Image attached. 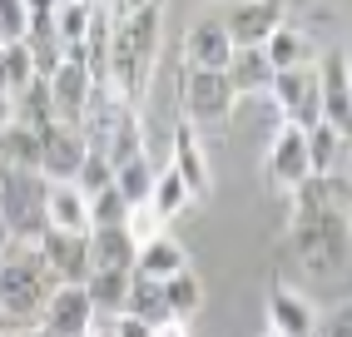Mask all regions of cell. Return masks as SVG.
Instances as JSON below:
<instances>
[{
  "mask_svg": "<svg viewBox=\"0 0 352 337\" xmlns=\"http://www.w3.org/2000/svg\"><path fill=\"white\" fill-rule=\"evenodd\" d=\"M0 55H6V65H10V85H15V94L25 89L30 80H40V75H35V60H30V50H25V40H20V45H0Z\"/></svg>",
  "mask_w": 352,
  "mask_h": 337,
  "instance_id": "836d02e7",
  "label": "cell"
},
{
  "mask_svg": "<svg viewBox=\"0 0 352 337\" xmlns=\"http://www.w3.org/2000/svg\"><path fill=\"white\" fill-rule=\"evenodd\" d=\"M15 243V228H10V219H6V213H0V258H6V248Z\"/></svg>",
  "mask_w": 352,
  "mask_h": 337,
  "instance_id": "f35d334b",
  "label": "cell"
},
{
  "mask_svg": "<svg viewBox=\"0 0 352 337\" xmlns=\"http://www.w3.org/2000/svg\"><path fill=\"white\" fill-rule=\"evenodd\" d=\"M134 159H144V119H139V114H129L124 124L109 134V144H104V164L109 168H124Z\"/></svg>",
  "mask_w": 352,
  "mask_h": 337,
  "instance_id": "4316f807",
  "label": "cell"
},
{
  "mask_svg": "<svg viewBox=\"0 0 352 337\" xmlns=\"http://www.w3.org/2000/svg\"><path fill=\"white\" fill-rule=\"evenodd\" d=\"M268 337H273V332H268Z\"/></svg>",
  "mask_w": 352,
  "mask_h": 337,
  "instance_id": "7bdbcfd3",
  "label": "cell"
},
{
  "mask_svg": "<svg viewBox=\"0 0 352 337\" xmlns=\"http://www.w3.org/2000/svg\"><path fill=\"white\" fill-rule=\"evenodd\" d=\"M89 323H95V303H89L85 283H60L40 312V332L50 337H85Z\"/></svg>",
  "mask_w": 352,
  "mask_h": 337,
  "instance_id": "9c48e42d",
  "label": "cell"
},
{
  "mask_svg": "<svg viewBox=\"0 0 352 337\" xmlns=\"http://www.w3.org/2000/svg\"><path fill=\"white\" fill-rule=\"evenodd\" d=\"M164 298H169V318L174 323H189L194 312L204 307V283L194 278V268H184L174 278H164Z\"/></svg>",
  "mask_w": 352,
  "mask_h": 337,
  "instance_id": "d4e9b609",
  "label": "cell"
},
{
  "mask_svg": "<svg viewBox=\"0 0 352 337\" xmlns=\"http://www.w3.org/2000/svg\"><path fill=\"white\" fill-rule=\"evenodd\" d=\"M124 233H129V243H134V248H144V243H154V238L164 233V219H159L149 204H139V208H129Z\"/></svg>",
  "mask_w": 352,
  "mask_h": 337,
  "instance_id": "d6a6232c",
  "label": "cell"
},
{
  "mask_svg": "<svg viewBox=\"0 0 352 337\" xmlns=\"http://www.w3.org/2000/svg\"><path fill=\"white\" fill-rule=\"evenodd\" d=\"M159 25L164 6H114V35H109V85L134 105L149 89L154 55H159Z\"/></svg>",
  "mask_w": 352,
  "mask_h": 337,
  "instance_id": "3957f363",
  "label": "cell"
},
{
  "mask_svg": "<svg viewBox=\"0 0 352 337\" xmlns=\"http://www.w3.org/2000/svg\"><path fill=\"white\" fill-rule=\"evenodd\" d=\"M30 30V6L25 0H0V45H20Z\"/></svg>",
  "mask_w": 352,
  "mask_h": 337,
  "instance_id": "1f68e13d",
  "label": "cell"
},
{
  "mask_svg": "<svg viewBox=\"0 0 352 337\" xmlns=\"http://www.w3.org/2000/svg\"><path fill=\"white\" fill-rule=\"evenodd\" d=\"M124 318L144 323L149 332L169 323V298H164V283H159V278H139V273H129V293H124Z\"/></svg>",
  "mask_w": 352,
  "mask_h": 337,
  "instance_id": "e0dca14e",
  "label": "cell"
},
{
  "mask_svg": "<svg viewBox=\"0 0 352 337\" xmlns=\"http://www.w3.org/2000/svg\"><path fill=\"white\" fill-rule=\"evenodd\" d=\"M30 337H50V332H40V327H35V332H30Z\"/></svg>",
  "mask_w": 352,
  "mask_h": 337,
  "instance_id": "60d3db41",
  "label": "cell"
},
{
  "mask_svg": "<svg viewBox=\"0 0 352 337\" xmlns=\"http://www.w3.org/2000/svg\"><path fill=\"white\" fill-rule=\"evenodd\" d=\"M184 268H189V253H184L169 233H159L154 243H144V248H139V258H134V273H139V278H159V283L174 278V273H184Z\"/></svg>",
  "mask_w": 352,
  "mask_h": 337,
  "instance_id": "d6986e66",
  "label": "cell"
},
{
  "mask_svg": "<svg viewBox=\"0 0 352 337\" xmlns=\"http://www.w3.org/2000/svg\"><path fill=\"white\" fill-rule=\"evenodd\" d=\"M139 248L124 228H95L89 233V273H134Z\"/></svg>",
  "mask_w": 352,
  "mask_h": 337,
  "instance_id": "2e32d148",
  "label": "cell"
},
{
  "mask_svg": "<svg viewBox=\"0 0 352 337\" xmlns=\"http://www.w3.org/2000/svg\"><path fill=\"white\" fill-rule=\"evenodd\" d=\"M0 164H6V174H40V134L10 124L0 134Z\"/></svg>",
  "mask_w": 352,
  "mask_h": 337,
  "instance_id": "7402d4cb",
  "label": "cell"
},
{
  "mask_svg": "<svg viewBox=\"0 0 352 337\" xmlns=\"http://www.w3.org/2000/svg\"><path fill=\"white\" fill-rule=\"evenodd\" d=\"M95 318H124V293H129V273H89L85 283Z\"/></svg>",
  "mask_w": 352,
  "mask_h": 337,
  "instance_id": "cb8c5ba5",
  "label": "cell"
},
{
  "mask_svg": "<svg viewBox=\"0 0 352 337\" xmlns=\"http://www.w3.org/2000/svg\"><path fill=\"white\" fill-rule=\"evenodd\" d=\"M293 248L313 278H333L347 268L352 224L342 213V179H308L293 188Z\"/></svg>",
  "mask_w": 352,
  "mask_h": 337,
  "instance_id": "6da1fadb",
  "label": "cell"
},
{
  "mask_svg": "<svg viewBox=\"0 0 352 337\" xmlns=\"http://www.w3.org/2000/svg\"><path fill=\"white\" fill-rule=\"evenodd\" d=\"M228 60H233V45L219 25V15L194 20V30L184 35V69H228Z\"/></svg>",
  "mask_w": 352,
  "mask_h": 337,
  "instance_id": "9a60e30c",
  "label": "cell"
},
{
  "mask_svg": "<svg viewBox=\"0 0 352 337\" xmlns=\"http://www.w3.org/2000/svg\"><path fill=\"white\" fill-rule=\"evenodd\" d=\"M342 164H347V139L327 124H313L308 129V168L318 179H338Z\"/></svg>",
  "mask_w": 352,
  "mask_h": 337,
  "instance_id": "ffe728a7",
  "label": "cell"
},
{
  "mask_svg": "<svg viewBox=\"0 0 352 337\" xmlns=\"http://www.w3.org/2000/svg\"><path fill=\"white\" fill-rule=\"evenodd\" d=\"M124 219H129V204L120 199V188H104V194H95L89 199V233L95 228H124Z\"/></svg>",
  "mask_w": 352,
  "mask_h": 337,
  "instance_id": "f546056e",
  "label": "cell"
},
{
  "mask_svg": "<svg viewBox=\"0 0 352 337\" xmlns=\"http://www.w3.org/2000/svg\"><path fill=\"white\" fill-rule=\"evenodd\" d=\"M89 15H95V6H85V0H65V6H55L60 45H85V35H89Z\"/></svg>",
  "mask_w": 352,
  "mask_h": 337,
  "instance_id": "f1b7e54d",
  "label": "cell"
},
{
  "mask_svg": "<svg viewBox=\"0 0 352 337\" xmlns=\"http://www.w3.org/2000/svg\"><path fill=\"white\" fill-rule=\"evenodd\" d=\"M268 179L278 188H288V194L313 179V168H308V134H302V129L283 124L273 134V144H268Z\"/></svg>",
  "mask_w": 352,
  "mask_h": 337,
  "instance_id": "8fae6325",
  "label": "cell"
},
{
  "mask_svg": "<svg viewBox=\"0 0 352 337\" xmlns=\"http://www.w3.org/2000/svg\"><path fill=\"white\" fill-rule=\"evenodd\" d=\"M169 168L189 184L194 199H204L208 188H214V168H208L204 139H199V129L189 124V119H179V129H174V159H169Z\"/></svg>",
  "mask_w": 352,
  "mask_h": 337,
  "instance_id": "5bb4252c",
  "label": "cell"
},
{
  "mask_svg": "<svg viewBox=\"0 0 352 337\" xmlns=\"http://www.w3.org/2000/svg\"><path fill=\"white\" fill-rule=\"evenodd\" d=\"M347 224H352V219H347Z\"/></svg>",
  "mask_w": 352,
  "mask_h": 337,
  "instance_id": "ee69618b",
  "label": "cell"
},
{
  "mask_svg": "<svg viewBox=\"0 0 352 337\" xmlns=\"http://www.w3.org/2000/svg\"><path fill=\"white\" fill-rule=\"evenodd\" d=\"M219 25H223L233 50H263V45L273 40V30L288 25V15H283L278 0H248V6H228L219 15Z\"/></svg>",
  "mask_w": 352,
  "mask_h": 337,
  "instance_id": "52a82bcc",
  "label": "cell"
},
{
  "mask_svg": "<svg viewBox=\"0 0 352 337\" xmlns=\"http://www.w3.org/2000/svg\"><path fill=\"white\" fill-rule=\"evenodd\" d=\"M184 204H194V194H189V184H184L174 168H154V194H149V208L159 213L164 224L174 219V213H184Z\"/></svg>",
  "mask_w": 352,
  "mask_h": 337,
  "instance_id": "484cf974",
  "label": "cell"
},
{
  "mask_svg": "<svg viewBox=\"0 0 352 337\" xmlns=\"http://www.w3.org/2000/svg\"><path fill=\"white\" fill-rule=\"evenodd\" d=\"M268 332L273 337H318V307L298 287L278 283L268 293Z\"/></svg>",
  "mask_w": 352,
  "mask_h": 337,
  "instance_id": "7c38bea8",
  "label": "cell"
},
{
  "mask_svg": "<svg viewBox=\"0 0 352 337\" xmlns=\"http://www.w3.org/2000/svg\"><path fill=\"white\" fill-rule=\"evenodd\" d=\"M114 188H120V199H124L129 208L149 204V194H154V164H149V159H134V164H124V168H114Z\"/></svg>",
  "mask_w": 352,
  "mask_h": 337,
  "instance_id": "83f0119b",
  "label": "cell"
},
{
  "mask_svg": "<svg viewBox=\"0 0 352 337\" xmlns=\"http://www.w3.org/2000/svg\"><path fill=\"white\" fill-rule=\"evenodd\" d=\"M40 219L55 233H89V199L75 184H45L40 188Z\"/></svg>",
  "mask_w": 352,
  "mask_h": 337,
  "instance_id": "4fadbf2b",
  "label": "cell"
},
{
  "mask_svg": "<svg viewBox=\"0 0 352 337\" xmlns=\"http://www.w3.org/2000/svg\"><path fill=\"white\" fill-rule=\"evenodd\" d=\"M35 248L45 258V268L55 273V283H89V233H55V228H40Z\"/></svg>",
  "mask_w": 352,
  "mask_h": 337,
  "instance_id": "30bf717a",
  "label": "cell"
},
{
  "mask_svg": "<svg viewBox=\"0 0 352 337\" xmlns=\"http://www.w3.org/2000/svg\"><path fill=\"white\" fill-rule=\"evenodd\" d=\"M15 124H25L35 134L60 124V119H55V100H50V85H45V80H30L25 89L15 94Z\"/></svg>",
  "mask_w": 352,
  "mask_h": 337,
  "instance_id": "603a6c76",
  "label": "cell"
},
{
  "mask_svg": "<svg viewBox=\"0 0 352 337\" xmlns=\"http://www.w3.org/2000/svg\"><path fill=\"white\" fill-rule=\"evenodd\" d=\"M15 124V100H10V94H0V134H6Z\"/></svg>",
  "mask_w": 352,
  "mask_h": 337,
  "instance_id": "d590c367",
  "label": "cell"
},
{
  "mask_svg": "<svg viewBox=\"0 0 352 337\" xmlns=\"http://www.w3.org/2000/svg\"><path fill=\"white\" fill-rule=\"evenodd\" d=\"M179 100H184V114H189L194 129H228V114H233L239 94H233L223 69H184Z\"/></svg>",
  "mask_w": 352,
  "mask_h": 337,
  "instance_id": "277c9868",
  "label": "cell"
},
{
  "mask_svg": "<svg viewBox=\"0 0 352 337\" xmlns=\"http://www.w3.org/2000/svg\"><path fill=\"white\" fill-rule=\"evenodd\" d=\"M342 174H347V184H352V139H347V164H342Z\"/></svg>",
  "mask_w": 352,
  "mask_h": 337,
  "instance_id": "ab89813d",
  "label": "cell"
},
{
  "mask_svg": "<svg viewBox=\"0 0 352 337\" xmlns=\"http://www.w3.org/2000/svg\"><path fill=\"white\" fill-rule=\"evenodd\" d=\"M318 89H322V124L352 139V60L347 50H322L318 55Z\"/></svg>",
  "mask_w": 352,
  "mask_h": 337,
  "instance_id": "8992f818",
  "label": "cell"
},
{
  "mask_svg": "<svg viewBox=\"0 0 352 337\" xmlns=\"http://www.w3.org/2000/svg\"><path fill=\"white\" fill-rule=\"evenodd\" d=\"M85 154H89V144L80 129H69V124L40 129V179L45 184H75Z\"/></svg>",
  "mask_w": 352,
  "mask_h": 337,
  "instance_id": "ba28073f",
  "label": "cell"
},
{
  "mask_svg": "<svg viewBox=\"0 0 352 337\" xmlns=\"http://www.w3.org/2000/svg\"><path fill=\"white\" fill-rule=\"evenodd\" d=\"M268 94L278 100V109H283V124L302 129L308 134L313 124H322V89H318V69H278Z\"/></svg>",
  "mask_w": 352,
  "mask_h": 337,
  "instance_id": "5b68a950",
  "label": "cell"
},
{
  "mask_svg": "<svg viewBox=\"0 0 352 337\" xmlns=\"http://www.w3.org/2000/svg\"><path fill=\"white\" fill-rule=\"evenodd\" d=\"M15 337H30V332H15Z\"/></svg>",
  "mask_w": 352,
  "mask_h": 337,
  "instance_id": "b9f144b4",
  "label": "cell"
},
{
  "mask_svg": "<svg viewBox=\"0 0 352 337\" xmlns=\"http://www.w3.org/2000/svg\"><path fill=\"white\" fill-rule=\"evenodd\" d=\"M149 337H189V323H174V318H169L164 327H154Z\"/></svg>",
  "mask_w": 352,
  "mask_h": 337,
  "instance_id": "8d00e7d4",
  "label": "cell"
},
{
  "mask_svg": "<svg viewBox=\"0 0 352 337\" xmlns=\"http://www.w3.org/2000/svg\"><path fill=\"white\" fill-rule=\"evenodd\" d=\"M55 273L45 268V258L35 248V238H15L0 258V337H15V332H35L40 327V312L55 293Z\"/></svg>",
  "mask_w": 352,
  "mask_h": 337,
  "instance_id": "7a4b0ae2",
  "label": "cell"
},
{
  "mask_svg": "<svg viewBox=\"0 0 352 337\" xmlns=\"http://www.w3.org/2000/svg\"><path fill=\"white\" fill-rule=\"evenodd\" d=\"M85 337H120V318H95Z\"/></svg>",
  "mask_w": 352,
  "mask_h": 337,
  "instance_id": "e575fe53",
  "label": "cell"
},
{
  "mask_svg": "<svg viewBox=\"0 0 352 337\" xmlns=\"http://www.w3.org/2000/svg\"><path fill=\"white\" fill-rule=\"evenodd\" d=\"M223 75H228L233 94H268V85H273V65H268L263 50H233V60H228Z\"/></svg>",
  "mask_w": 352,
  "mask_h": 337,
  "instance_id": "44dd1931",
  "label": "cell"
},
{
  "mask_svg": "<svg viewBox=\"0 0 352 337\" xmlns=\"http://www.w3.org/2000/svg\"><path fill=\"white\" fill-rule=\"evenodd\" d=\"M109 184H114V168L104 164V154H85L80 174H75V188H80L85 199H95V194H104Z\"/></svg>",
  "mask_w": 352,
  "mask_h": 337,
  "instance_id": "4dcf8cb0",
  "label": "cell"
},
{
  "mask_svg": "<svg viewBox=\"0 0 352 337\" xmlns=\"http://www.w3.org/2000/svg\"><path fill=\"white\" fill-rule=\"evenodd\" d=\"M120 337H149V327L134 323V318H120Z\"/></svg>",
  "mask_w": 352,
  "mask_h": 337,
  "instance_id": "74e56055",
  "label": "cell"
},
{
  "mask_svg": "<svg viewBox=\"0 0 352 337\" xmlns=\"http://www.w3.org/2000/svg\"><path fill=\"white\" fill-rule=\"evenodd\" d=\"M263 55H268V65H273V75H278V69H308L318 50H313V35H308V30L278 25V30H273V40L263 45Z\"/></svg>",
  "mask_w": 352,
  "mask_h": 337,
  "instance_id": "ac0fdd59",
  "label": "cell"
}]
</instances>
